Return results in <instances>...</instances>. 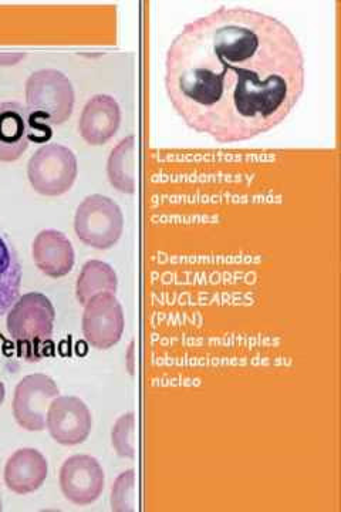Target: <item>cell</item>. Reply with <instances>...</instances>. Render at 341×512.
<instances>
[{
	"instance_id": "obj_1",
	"label": "cell",
	"mask_w": 341,
	"mask_h": 512,
	"mask_svg": "<svg viewBox=\"0 0 341 512\" xmlns=\"http://www.w3.org/2000/svg\"><path fill=\"white\" fill-rule=\"evenodd\" d=\"M295 33L258 10L221 6L192 20L165 57V90L191 130L221 144L269 133L305 92Z\"/></svg>"
},
{
	"instance_id": "obj_2",
	"label": "cell",
	"mask_w": 341,
	"mask_h": 512,
	"mask_svg": "<svg viewBox=\"0 0 341 512\" xmlns=\"http://www.w3.org/2000/svg\"><path fill=\"white\" fill-rule=\"evenodd\" d=\"M26 109L30 128L49 140L50 126H60L72 117L74 110L73 83L66 74L54 69H43L30 74L26 80Z\"/></svg>"
},
{
	"instance_id": "obj_3",
	"label": "cell",
	"mask_w": 341,
	"mask_h": 512,
	"mask_svg": "<svg viewBox=\"0 0 341 512\" xmlns=\"http://www.w3.org/2000/svg\"><path fill=\"white\" fill-rule=\"evenodd\" d=\"M74 231L87 247L100 251L116 247L124 232L123 211L106 195H89L74 215Z\"/></svg>"
},
{
	"instance_id": "obj_4",
	"label": "cell",
	"mask_w": 341,
	"mask_h": 512,
	"mask_svg": "<svg viewBox=\"0 0 341 512\" xmlns=\"http://www.w3.org/2000/svg\"><path fill=\"white\" fill-rule=\"evenodd\" d=\"M79 174L76 154L62 144H46L30 157L27 178L43 197H60L72 190Z\"/></svg>"
},
{
	"instance_id": "obj_5",
	"label": "cell",
	"mask_w": 341,
	"mask_h": 512,
	"mask_svg": "<svg viewBox=\"0 0 341 512\" xmlns=\"http://www.w3.org/2000/svg\"><path fill=\"white\" fill-rule=\"evenodd\" d=\"M56 309L46 295L39 292L19 296L6 316L9 335L18 343L33 346L52 338Z\"/></svg>"
},
{
	"instance_id": "obj_6",
	"label": "cell",
	"mask_w": 341,
	"mask_h": 512,
	"mask_svg": "<svg viewBox=\"0 0 341 512\" xmlns=\"http://www.w3.org/2000/svg\"><path fill=\"white\" fill-rule=\"evenodd\" d=\"M84 339L91 348L108 350L123 338L126 328L123 306L114 293H100L84 305L81 319Z\"/></svg>"
},
{
	"instance_id": "obj_7",
	"label": "cell",
	"mask_w": 341,
	"mask_h": 512,
	"mask_svg": "<svg viewBox=\"0 0 341 512\" xmlns=\"http://www.w3.org/2000/svg\"><path fill=\"white\" fill-rule=\"evenodd\" d=\"M59 396V387L52 377L43 373L23 377L16 386L13 397V416L16 423L27 431L46 430L50 404Z\"/></svg>"
},
{
	"instance_id": "obj_8",
	"label": "cell",
	"mask_w": 341,
	"mask_h": 512,
	"mask_svg": "<svg viewBox=\"0 0 341 512\" xmlns=\"http://www.w3.org/2000/svg\"><path fill=\"white\" fill-rule=\"evenodd\" d=\"M59 483L66 500L84 507L99 500L106 485V476L97 458L76 454L64 461Z\"/></svg>"
},
{
	"instance_id": "obj_9",
	"label": "cell",
	"mask_w": 341,
	"mask_h": 512,
	"mask_svg": "<svg viewBox=\"0 0 341 512\" xmlns=\"http://www.w3.org/2000/svg\"><path fill=\"white\" fill-rule=\"evenodd\" d=\"M46 429L56 443L72 447L89 439L93 416L87 404L76 396H59L50 404Z\"/></svg>"
},
{
	"instance_id": "obj_10",
	"label": "cell",
	"mask_w": 341,
	"mask_h": 512,
	"mask_svg": "<svg viewBox=\"0 0 341 512\" xmlns=\"http://www.w3.org/2000/svg\"><path fill=\"white\" fill-rule=\"evenodd\" d=\"M121 124L120 104L108 94L87 101L79 120V133L89 146L99 147L116 136Z\"/></svg>"
},
{
	"instance_id": "obj_11",
	"label": "cell",
	"mask_w": 341,
	"mask_h": 512,
	"mask_svg": "<svg viewBox=\"0 0 341 512\" xmlns=\"http://www.w3.org/2000/svg\"><path fill=\"white\" fill-rule=\"evenodd\" d=\"M32 258L43 275L59 279L73 271L76 252L63 232L43 229L33 241Z\"/></svg>"
},
{
	"instance_id": "obj_12",
	"label": "cell",
	"mask_w": 341,
	"mask_h": 512,
	"mask_svg": "<svg viewBox=\"0 0 341 512\" xmlns=\"http://www.w3.org/2000/svg\"><path fill=\"white\" fill-rule=\"evenodd\" d=\"M32 141L29 113L16 101L0 103V163H15Z\"/></svg>"
},
{
	"instance_id": "obj_13",
	"label": "cell",
	"mask_w": 341,
	"mask_h": 512,
	"mask_svg": "<svg viewBox=\"0 0 341 512\" xmlns=\"http://www.w3.org/2000/svg\"><path fill=\"white\" fill-rule=\"evenodd\" d=\"M49 474V464L46 457L35 448H20L6 461V487L12 493L27 495L35 493L45 484Z\"/></svg>"
},
{
	"instance_id": "obj_14",
	"label": "cell",
	"mask_w": 341,
	"mask_h": 512,
	"mask_svg": "<svg viewBox=\"0 0 341 512\" xmlns=\"http://www.w3.org/2000/svg\"><path fill=\"white\" fill-rule=\"evenodd\" d=\"M22 265L6 232L0 228V316L9 312L20 296Z\"/></svg>"
},
{
	"instance_id": "obj_15",
	"label": "cell",
	"mask_w": 341,
	"mask_h": 512,
	"mask_svg": "<svg viewBox=\"0 0 341 512\" xmlns=\"http://www.w3.org/2000/svg\"><path fill=\"white\" fill-rule=\"evenodd\" d=\"M137 144L135 137L123 138L111 150L107 160V177L110 184L123 194H134L137 190Z\"/></svg>"
},
{
	"instance_id": "obj_16",
	"label": "cell",
	"mask_w": 341,
	"mask_h": 512,
	"mask_svg": "<svg viewBox=\"0 0 341 512\" xmlns=\"http://www.w3.org/2000/svg\"><path fill=\"white\" fill-rule=\"evenodd\" d=\"M118 288V278L113 266L99 259L86 262L76 282V298L80 305H86L100 293H114Z\"/></svg>"
},
{
	"instance_id": "obj_17",
	"label": "cell",
	"mask_w": 341,
	"mask_h": 512,
	"mask_svg": "<svg viewBox=\"0 0 341 512\" xmlns=\"http://www.w3.org/2000/svg\"><path fill=\"white\" fill-rule=\"evenodd\" d=\"M137 484H135V471H124L114 481L111 488V510L116 512H133L137 510Z\"/></svg>"
},
{
	"instance_id": "obj_18",
	"label": "cell",
	"mask_w": 341,
	"mask_h": 512,
	"mask_svg": "<svg viewBox=\"0 0 341 512\" xmlns=\"http://www.w3.org/2000/svg\"><path fill=\"white\" fill-rule=\"evenodd\" d=\"M111 446L121 458L135 457V414L118 417L111 429Z\"/></svg>"
},
{
	"instance_id": "obj_19",
	"label": "cell",
	"mask_w": 341,
	"mask_h": 512,
	"mask_svg": "<svg viewBox=\"0 0 341 512\" xmlns=\"http://www.w3.org/2000/svg\"><path fill=\"white\" fill-rule=\"evenodd\" d=\"M25 57L23 53H0V66H15Z\"/></svg>"
},
{
	"instance_id": "obj_20",
	"label": "cell",
	"mask_w": 341,
	"mask_h": 512,
	"mask_svg": "<svg viewBox=\"0 0 341 512\" xmlns=\"http://www.w3.org/2000/svg\"><path fill=\"white\" fill-rule=\"evenodd\" d=\"M6 397V387L3 382H0V406H2L3 402H5Z\"/></svg>"
},
{
	"instance_id": "obj_21",
	"label": "cell",
	"mask_w": 341,
	"mask_h": 512,
	"mask_svg": "<svg viewBox=\"0 0 341 512\" xmlns=\"http://www.w3.org/2000/svg\"><path fill=\"white\" fill-rule=\"evenodd\" d=\"M3 510V507H2V500H0V511Z\"/></svg>"
}]
</instances>
